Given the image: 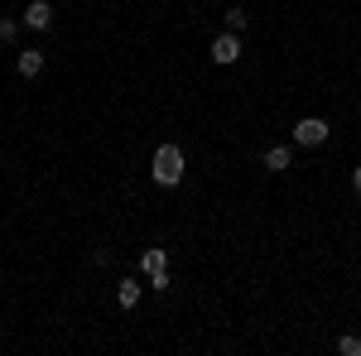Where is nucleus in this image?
Segmentation results:
<instances>
[{
  "instance_id": "obj_13",
  "label": "nucleus",
  "mask_w": 361,
  "mask_h": 356,
  "mask_svg": "<svg viewBox=\"0 0 361 356\" xmlns=\"http://www.w3.org/2000/svg\"><path fill=\"white\" fill-rule=\"evenodd\" d=\"M352 192H357V197H361V164L352 168Z\"/></svg>"
},
{
  "instance_id": "obj_4",
  "label": "nucleus",
  "mask_w": 361,
  "mask_h": 356,
  "mask_svg": "<svg viewBox=\"0 0 361 356\" xmlns=\"http://www.w3.org/2000/svg\"><path fill=\"white\" fill-rule=\"evenodd\" d=\"M20 20H25L29 29H39V34H49V29H54V5H49V0H29Z\"/></svg>"
},
{
  "instance_id": "obj_12",
  "label": "nucleus",
  "mask_w": 361,
  "mask_h": 356,
  "mask_svg": "<svg viewBox=\"0 0 361 356\" xmlns=\"http://www.w3.org/2000/svg\"><path fill=\"white\" fill-rule=\"evenodd\" d=\"M149 289H159V294H169V270H164V274H149Z\"/></svg>"
},
{
  "instance_id": "obj_1",
  "label": "nucleus",
  "mask_w": 361,
  "mask_h": 356,
  "mask_svg": "<svg viewBox=\"0 0 361 356\" xmlns=\"http://www.w3.org/2000/svg\"><path fill=\"white\" fill-rule=\"evenodd\" d=\"M183 173H188L183 149H178V145H159V149H154V159H149V178H154L159 188H178V183H183Z\"/></svg>"
},
{
  "instance_id": "obj_2",
  "label": "nucleus",
  "mask_w": 361,
  "mask_h": 356,
  "mask_svg": "<svg viewBox=\"0 0 361 356\" xmlns=\"http://www.w3.org/2000/svg\"><path fill=\"white\" fill-rule=\"evenodd\" d=\"M241 39H246V34H231V29H222V34H217V39L207 44V58H212L217 68H231V63L241 58V49H246Z\"/></svg>"
},
{
  "instance_id": "obj_7",
  "label": "nucleus",
  "mask_w": 361,
  "mask_h": 356,
  "mask_svg": "<svg viewBox=\"0 0 361 356\" xmlns=\"http://www.w3.org/2000/svg\"><path fill=\"white\" fill-rule=\"evenodd\" d=\"M140 299H145V284H135V279H121L116 284V303L121 308H140Z\"/></svg>"
},
{
  "instance_id": "obj_11",
  "label": "nucleus",
  "mask_w": 361,
  "mask_h": 356,
  "mask_svg": "<svg viewBox=\"0 0 361 356\" xmlns=\"http://www.w3.org/2000/svg\"><path fill=\"white\" fill-rule=\"evenodd\" d=\"M20 25H25V20H0V39H5V44H10V39H15V34H20Z\"/></svg>"
},
{
  "instance_id": "obj_8",
  "label": "nucleus",
  "mask_w": 361,
  "mask_h": 356,
  "mask_svg": "<svg viewBox=\"0 0 361 356\" xmlns=\"http://www.w3.org/2000/svg\"><path fill=\"white\" fill-rule=\"evenodd\" d=\"M140 270H145V274H164L169 270V250L164 246H149L145 255H140Z\"/></svg>"
},
{
  "instance_id": "obj_6",
  "label": "nucleus",
  "mask_w": 361,
  "mask_h": 356,
  "mask_svg": "<svg viewBox=\"0 0 361 356\" xmlns=\"http://www.w3.org/2000/svg\"><path fill=\"white\" fill-rule=\"evenodd\" d=\"M265 168H270V173H289V168H294L289 145H270V149H265Z\"/></svg>"
},
{
  "instance_id": "obj_5",
  "label": "nucleus",
  "mask_w": 361,
  "mask_h": 356,
  "mask_svg": "<svg viewBox=\"0 0 361 356\" xmlns=\"http://www.w3.org/2000/svg\"><path fill=\"white\" fill-rule=\"evenodd\" d=\"M15 73L34 82V78L44 73V49H20V54H15Z\"/></svg>"
},
{
  "instance_id": "obj_9",
  "label": "nucleus",
  "mask_w": 361,
  "mask_h": 356,
  "mask_svg": "<svg viewBox=\"0 0 361 356\" xmlns=\"http://www.w3.org/2000/svg\"><path fill=\"white\" fill-rule=\"evenodd\" d=\"M226 29H231V34H246V29H250V15L241 10V5H231V10H226Z\"/></svg>"
},
{
  "instance_id": "obj_3",
  "label": "nucleus",
  "mask_w": 361,
  "mask_h": 356,
  "mask_svg": "<svg viewBox=\"0 0 361 356\" xmlns=\"http://www.w3.org/2000/svg\"><path fill=\"white\" fill-rule=\"evenodd\" d=\"M333 135V125L323 121V116H304L299 125H294V145H304V149H318V145H328Z\"/></svg>"
},
{
  "instance_id": "obj_10",
  "label": "nucleus",
  "mask_w": 361,
  "mask_h": 356,
  "mask_svg": "<svg viewBox=\"0 0 361 356\" xmlns=\"http://www.w3.org/2000/svg\"><path fill=\"white\" fill-rule=\"evenodd\" d=\"M337 352H342V356H361V337H357V332L337 337Z\"/></svg>"
}]
</instances>
